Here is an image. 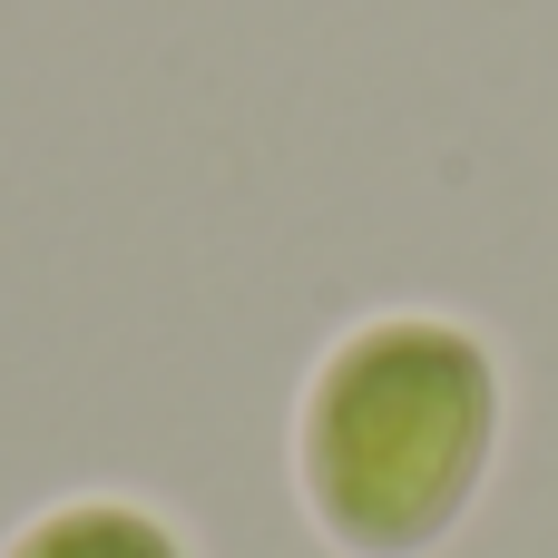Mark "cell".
Returning <instances> with one entry per match:
<instances>
[{
  "label": "cell",
  "instance_id": "cell-1",
  "mask_svg": "<svg viewBox=\"0 0 558 558\" xmlns=\"http://www.w3.org/2000/svg\"><path fill=\"white\" fill-rule=\"evenodd\" d=\"M500 353L451 314L343 324L294 402V490L343 558H432L500 461Z\"/></svg>",
  "mask_w": 558,
  "mask_h": 558
},
{
  "label": "cell",
  "instance_id": "cell-2",
  "mask_svg": "<svg viewBox=\"0 0 558 558\" xmlns=\"http://www.w3.org/2000/svg\"><path fill=\"white\" fill-rule=\"evenodd\" d=\"M0 558H196V539L137 490H69V500H39L0 539Z\"/></svg>",
  "mask_w": 558,
  "mask_h": 558
}]
</instances>
